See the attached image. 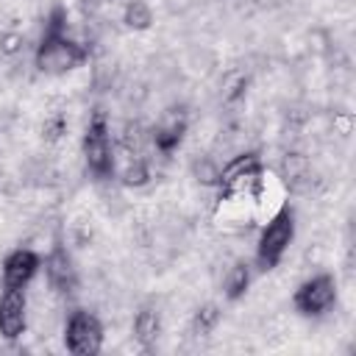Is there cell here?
<instances>
[{"label":"cell","instance_id":"8fae6325","mask_svg":"<svg viewBox=\"0 0 356 356\" xmlns=\"http://www.w3.org/2000/svg\"><path fill=\"white\" fill-rule=\"evenodd\" d=\"M131 331H134V339L142 350H153L159 334H161V317L153 306H142L136 314H134V323H131Z\"/></svg>","mask_w":356,"mask_h":356},{"label":"cell","instance_id":"6da1fadb","mask_svg":"<svg viewBox=\"0 0 356 356\" xmlns=\"http://www.w3.org/2000/svg\"><path fill=\"white\" fill-rule=\"evenodd\" d=\"M86 58H89V50L83 47V42L70 39L67 33L42 31L39 44H36V56H33V64L44 75H67L75 67H81Z\"/></svg>","mask_w":356,"mask_h":356},{"label":"cell","instance_id":"9a60e30c","mask_svg":"<svg viewBox=\"0 0 356 356\" xmlns=\"http://www.w3.org/2000/svg\"><path fill=\"white\" fill-rule=\"evenodd\" d=\"M67 131H70V122H67V114H64L61 108H53V111L44 117L42 128H39L44 145H58V142L67 136Z\"/></svg>","mask_w":356,"mask_h":356},{"label":"cell","instance_id":"9c48e42d","mask_svg":"<svg viewBox=\"0 0 356 356\" xmlns=\"http://www.w3.org/2000/svg\"><path fill=\"white\" fill-rule=\"evenodd\" d=\"M184 134H186V114H184V108H167L164 114H161V120L153 125V131H150V142H153V147L161 153V156H170L178 145H181V139H184Z\"/></svg>","mask_w":356,"mask_h":356},{"label":"cell","instance_id":"5bb4252c","mask_svg":"<svg viewBox=\"0 0 356 356\" xmlns=\"http://www.w3.org/2000/svg\"><path fill=\"white\" fill-rule=\"evenodd\" d=\"M122 22L131 31H147L153 25V11L145 0H128L122 8Z\"/></svg>","mask_w":356,"mask_h":356},{"label":"cell","instance_id":"e0dca14e","mask_svg":"<svg viewBox=\"0 0 356 356\" xmlns=\"http://www.w3.org/2000/svg\"><path fill=\"white\" fill-rule=\"evenodd\" d=\"M22 47H25V33H22V31H17V28H3V31H0V56L11 58V56H17Z\"/></svg>","mask_w":356,"mask_h":356},{"label":"cell","instance_id":"30bf717a","mask_svg":"<svg viewBox=\"0 0 356 356\" xmlns=\"http://www.w3.org/2000/svg\"><path fill=\"white\" fill-rule=\"evenodd\" d=\"M39 273V256L31 248H17L6 256L3 261V284L6 286H19L25 289L33 275Z\"/></svg>","mask_w":356,"mask_h":356},{"label":"cell","instance_id":"8992f818","mask_svg":"<svg viewBox=\"0 0 356 356\" xmlns=\"http://www.w3.org/2000/svg\"><path fill=\"white\" fill-rule=\"evenodd\" d=\"M337 300V281L331 275H312L306 278L298 289H295V309L303 314V317H320L325 314Z\"/></svg>","mask_w":356,"mask_h":356},{"label":"cell","instance_id":"4fadbf2b","mask_svg":"<svg viewBox=\"0 0 356 356\" xmlns=\"http://www.w3.org/2000/svg\"><path fill=\"white\" fill-rule=\"evenodd\" d=\"M220 323V309L214 303H203L195 309L192 323H189V337H209Z\"/></svg>","mask_w":356,"mask_h":356},{"label":"cell","instance_id":"7c38bea8","mask_svg":"<svg viewBox=\"0 0 356 356\" xmlns=\"http://www.w3.org/2000/svg\"><path fill=\"white\" fill-rule=\"evenodd\" d=\"M250 278H253L250 264H248L245 259H231V261L225 264V270H222V281H220L225 298H228V300L242 298V295L248 292V286H250Z\"/></svg>","mask_w":356,"mask_h":356},{"label":"cell","instance_id":"277c9868","mask_svg":"<svg viewBox=\"0 0 356 356\" xmlns=\"http://www.w3.org/2000/svg\"><path fill=\"white\" fill-rule=\"evenodd\" d=\"M295 236V214L281 209L278 214H273L267 220V225L261 228L259 239H256V264L259 270H273L281 256L286 253V248L292 245Z\"/></svg>","mask_w":356,"mask_h":356},{"label":"cell","instance_id":"3957f363","mask_svg":"<svg viewBox=\"0 0 356 356\" xmlns=\"http://www.w3.org/2000/svg\"><path fill=\"white\" fill-rule=\"evenodd\" d=\"M261 175H264V164L259 159V153L253 150H242L236 156L228 159V164L220 170V178H217V186H220V195H236V197H253L259 184H261Z\"/></svg>","mask_w":356,"mask_h":356},{"label":"cell","instance_id":"7a4b0ae2","mask_svg":"<svg viewBox=\"0 0 356 356\" xmlns=\"http://www.w3.org/2000/svg\"><path fill=\"white\" fill-rule=\"evenodd\" d=\"M81 156L86 170L95 175V181H108L114 178V150H111V136H108V122L103 111H95L86 122L83 142H81Z\"/></svg>","mask_w":356,"mask_h":356},{"label":"cell","instance_id":"52a82bcc","mask_svg":"<svg viewBox=\"0 0 356 356\" xmlns=\"http://www.w3.org/2000/svg\"><path fill=\"white\" fill-rule=\"evenodd\" d=\"M44 281L50 284L53 292H58L64 300L78 292V273L72 264V256L61 242H56L44 259Z\"/></svg>","mask_w":356,"mask_h":356},{"label":"cell","instance_id":"ba28073f","mask_svg":"<svg viewBox=\"0 0 356 356\" xmlns=\"http://www.w3.org/2000/svg\"><path fill=\"white\" fill-rule=\"evenodd\" d=\"M28 328V295L19 286H6L0 295V337L14 342Z\"/></svg>","mask_w":356,"mask_h":356},{"label":"cell","instance_id":"5b68a950","mask_svg":"<svg viewBox=\"0 0 356 356\" xmlns=\"http://www.w3.org/2000/svg\"><path fill=\"white\" fill-rule=\"evenodd\" d=\"M64 348L75 356H95L103 350V323L86 309H72L64 323Z\"/></svg>","mask_w":356,"mask_h":356},{"label":"cell","instance_id":"2e32d148","mask_svg":"<svg viewBox=\"0 0 356 356\" xmlns=\"http://www.w3.org/2000/svg\"><path fill=\"white\" fill-rule=\"evenodd\" d=\"M192 178L200 184V186H217V178H220V164L211 153H200L195 156L192 161Z\"/></svg>","mask_w":356,"mask_h":356}]
</instances>
